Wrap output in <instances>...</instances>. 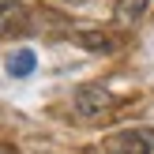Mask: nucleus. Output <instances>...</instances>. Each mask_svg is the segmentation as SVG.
I'll return each instance as SVG.
<instances>
[{
    "instance_id": "obj_1",
    "label": "nucleus",
    "mask_w": 154,
    "mask_h": 154,
    "mask_svg": "<svg viewBox=\"0 0 154 154\" xmlns=\"http://www.w3.org/2000/svg\"><path fill=\"white\" fill-rule=\"evenodd\" d=\"M105 154H154V128H120L105 135Z\"/></svg>"
},
{
    "instance_id": "obj_2",
    "label": "nucleus",
    "mask_w": 154,
    "mask_h": 154,
    "mask_svg": "<svg viewBox=\"0 0 154 154\" xmlns=\"http://www.w3.org/2000/svg\"><path fill=\"white\" fill-rule=\"evenodd\" d=\"M72 105H75V113H79L83 120H98V117H105L109 109H117V98H113L102 83H87V87L75 90Z\"/></svg>"
},
{
    "instance_id": "obj_3",
    "label": "nucleus",
    "mask_w": 154,
    "mask_h": 154,
    "mask_svg": "<svg viewBox=\"0 0 154 154\" xmlns=\"http://www.w3.org/2000/svg\"><path fill=\"white\" fill-rule=\"evenodd\" d=\"M72 42H75V45H83V49H90V53H113V49L120 45L117 38L105 34V30H79Z\"/></svg>"
},
{
    "instance_id": "obj_4",
    "label": "nucleus",
    "mask_w": 154,
    "mask_h": 154,
    "mask_svg": "<svg viewBox=\"0 0 154 154\" xmlns=\"http://www.w3.org/2000/svg\"><path fill=\"white\" fill-rule=\"evenodd\" d=\"M34 64H38L34 49H15L11 57H8V75H11V79H26V75L34 72Z\"/></svg>"
},
{
    "instance_id": "obj_5",
    "label": "nucleus",
    "mask_w": 154,
    "mask_h": 154,
    "mask_svg": "<svg viewBox=\"0 0 154 154\" xmlns=\"http://www.w3.org/2000/svg\"><path fill=\"white\" fill-rule=\"evenodd\" d=\"M26 15H23V8H11V4H0V38L15 34V30H26Z\"/></svg>"
},
{
    "instance_id": "obj_6",
    "label": "nucleus",
    "mask_w": 154,
    "mask_h": 154,
    "mask_svg": "<svg viewBox=\"0 0 154 154\" xmlns=\"http://www.w3.org/2000/svg\"><path fill=\"white\" fill-rule=\"evenodd\" d=\"M147 4L150 0H117V23H124V26L139 23L147 15Z\"/></svg>"
},
{
    "instance_id": "obj_7",
    "label": "nucleus",
    "mask_w": 154,
    "mask_h": 154,
    "mask_svg": "<svg viewBox=\"0 0 154 154\" xmlns=\"http://www.w3.org/2000/svg\"><path fill=\"white\" fill-rule=\"evenodd\" d=\"M0 4H11V0H0Z\"/></svg>"
}]
</instances>
